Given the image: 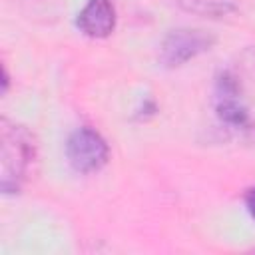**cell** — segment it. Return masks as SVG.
Segmentation results:
<instances>
[{
    "mask_svg": "<svg viewBox=\"0 0 255 255\" xmlns=\"http://www.w3.org/2000/svg\"><path fill=\"white\" fill-rule=\"evenodd\" d=\"M66 157L74 171L94 173L108 163L110 147L96 129L84 126L70 133L66 141Z\"/></svg>",
    "mask_w": 255,
    "mask_h": 255,
    "instance_id": "cell-3",
    "label": "cell"
},
{
    "mask_svg": "<svg viewBox=\"0 0 255 255\" xmlns=\"http://www.w3.org/2000/svg\"><path fill=\"white\" fill-rule=\"evenodd\" d=\"M38 157L34 133L8 118L0 120V189L4 195L18 193L32 175Z\"/></svg>",
    "mask_w": 255,
    "mask_h": 255,
    "instance_id": "cell-1",
    "label": "cell"
},
{
    "mask_svg": "<svg viewBox=\"0 0 255 255\" xmlns=\"http://www.w3.org/2000/svg\"><path fill=\"white\" fill-rule=\"evenodd\" d=\"M215 112H217V118L221 120V124H225L227 128H233V129H239L245 133L255 129V124H253L247 108L239 102V96H217Z\"/></svg>",
    "mask_w": 255,
    "mask_h": 255,
    "instance_id": "cell-5",
    "label": "cell"
},
{
    "mask_svg": "<svg viewBox=\"0 0 255 255\" xmlns=\"http://www.w3.org/2000/svg\"><path fill=\"white\" fill-rule=\"evenodd\" d=\"M237 70H239V74L255 80V46L245 48L237 56Z\"/></svg>",
    "mask_w": 255,
    "mask_h": 255,
    "instance_id": "cell-7",
    "label": "cell"
},
{
    "mask_svg": "<svg viewBox=\"0 0 255 255\" xmlns=\"http://www.w3.org/2000/svg\"><path fill=\"white\" fill-rule=\"evenodd\" d=\"M215 36L201 28H177L171 30L159 46V64L165 68H177L211 50Z\"/></svg>",
    "mask_w": 255,
    "mask_h": 255,
    "instance_id": "cell-2",
    "label": "cell"
},
{
    "mask_svg": "<svg viewBox=\"0 0 255 255\" xmlns=\"http://www.w3.org/2000/svg\"><path fill=\"white\" fill-rule=\"evenodd\" d=\"M177 4L191 14L207 18H221L237 10V6L231 0H177Z\"/></svg>",
    "mask_w": 255,
    "mask_h": 255,
    "instance_id": "cell-6",
    "label": "cell"
},
{
    "mask_svg": "<svg viewBox=\"0 0 255 255\" xmlns=\"http://www.w3.org/2000/svg\"><path fill=\"white\" fill-rule=\"evenodd\" d=\"M245 207L249 211V215L255 219V187H249L245 193Z\"/></svg>",
    "mask_w": 255,
    "mask_h": 255,
    "instance_id": "cell-8",
    "label": "cell"
},
{
    "mask_svg": "<svg viewBox=\"0 0 255 255\" xmlns=\"http://www.w3.org/2000/svg\"><path fill=\"white\" fill-rule=\"evenodd\" d=\"M76 24L90 38H106L116 28V8L110 0H88L80 10Z\"/></svg>",
    "mask_w": 255,
    "mask_h": 255,
    "instance_id": "cell-4",
    "label": "cell"
},
{
    "mask_svg": "<svg viewBox=\"0 0 255 255\" xmlns=\"http://www.w3.org/2000/svg\"><path fill=\"white\" fill-rule=\"evenodd\" d=\"M8 84H10V76H8L6 68H2V94L8 92Z\"/></svg>",
    "mask_w": 255,
    "mask_h": 255,
    "instance_id": "cell-9",
    "label": "cell"
}]
</instances>
